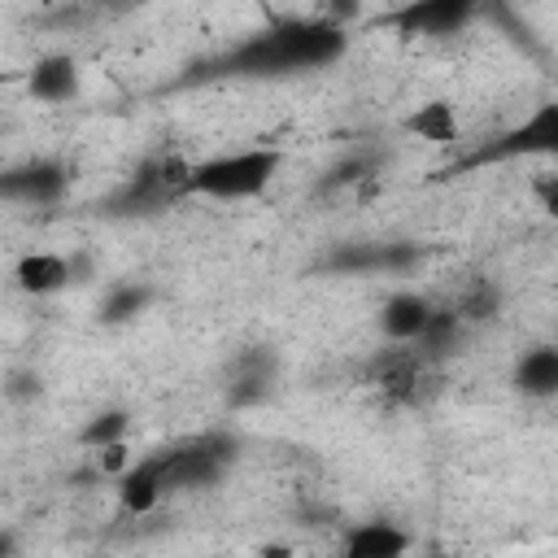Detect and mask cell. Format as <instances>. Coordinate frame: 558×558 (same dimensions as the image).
Returning a JSON list of instances; mask_svg holds the SVG:
<instances>
[{
  "mask_svg": "<svg viewBox=\"0 0 558 558\" xmlns=\"http://www.w3.org/2000/svg\"><path fill=\"white\" fill-rule=\"evenodd\" d=\"M349 31L318 17H279L266 31L248 35L244 44L227 48L222 57L205 61V74H244V78H270V74H296V70H323L344 57Z\"/></svg>",
  "mask_w": 558,
  "mask_h": 558,
  "instance_id": "obj_1",
  "label": "cell"
},
{
  "mask_svg": "<svg viewBox=\"0 0 558 558\" xmlns=\"http://www.w3.org/2000/svg\"><path fill=\"white\" fill-rule=\"evenodd\" d=\"M283 166L279 148H240V153H218L205 161H192L187 196H214V201H253L262 196Z\"/></svg>",
  "mask_w": 558,
  "mask_h": 558,
  "instance_id": "obj_2",
  "label": "cell"
},
{
  "mask_svg": "<svg viewBox=\"0 0 558 558\" xmlns=\"http://www.w3.org/2000/svg\"><path fill=\"white\" fill-rule=\"evenodd\" d=\"M187 179H192V161L187 157H174V153L153 157L109 196L105 209L109 214H157L161 205L187 196Z\"/></svg>",
  "mask_w": 558,
  "mask_h": 558,
  "instance_id": "obj_3",
  "label": "cell"
},
{
  "mask_svg": "<svg viewBox=\"0 0 558 558\" xmlns=\"http://www.w3.org/2000/svg\"><path fill=\"white\" fill-rule=\"evenodd\" d=\"M157 462V475H161V488H205L214 480H222V471L235 462V440L222 436V432H209V436H196L187 445H174V449H161L153 453Z\"/></svg>",
  "mask_w": 558,
  "mask_h": 558,
  "instance_id": "obj_4",
  "label": "cell"
},
{
  "mask_svg": "<svg viewBox=\"0 0 558 558\" xmlns=\"http://www.w3.org/2000/svg\"><path fill=\"white\" fill-rule=\"evenodd\" d=\"M558 148V105L545 100L523 126H510L506 135L488 140L480 153H471L462 166H484V161H510V157H527V153H554Z\"/></svg>",
  "mask_w": 558,
  "mask_h": 558,
  "instance_id": "obj_5",
  "label": "cell"
},
{
  "mask_svg": "<svg viewBox=\"0 0 558 558\" xmlns=\"http://www.w3.org/2000/svg\"><path fill=\"white\" fill-rule=\"evenodd\" d=\"M423 375H427V362L414 353V344H388L366 366V379L392 405H414L418 401V388H423Z\"/></svg>",
  "mask_w": 558,
  "mask_h": 558,
  "instance_id": "obj_6",
  "label": "cell"
},
{
  "mask_svg": "<svg viewBox=\"0 0 558 558\" xmlns=\"http://www.w3.org/2000/svg\"><path fill=\"white\" fill-rule=\"evenodd\" d=\"M65 183H70L65 161H57V157H35V161H22V166L0 170V201L52 205V201H61Z\"/></svg>",
  "mask_w": 558,
  "mask_h": 558,
  "instance_id": "obj_7",
  "label": "cell"
},
{
  "mask_svg": "<svg viewBox=\"0 0 558 558\" xmlns=\"http://www.w3.org/2000/svg\"><path fill=\"white\" fill-rule=\"evenodd\" d=\"M475 17L471 0H410L392 13H384L388 26H397L401 35H453Z\"/></svg>",
  "mask_w": 558,
  "mask_h": 558,
  "instance_id": "obj_8",
  "label": "cell"
},
{
  "mask_svg": "<svg viewBox=\"0 0 558 558\" xmlns=\"http://www.w3.org/2000/svg\"><path fill=\"white\" fill-rule=\"evenodd\" d=\"M26 92L39 100V105H65L78 96V61L70 52H48L31 65L26 74Z\"/></svg>",
  "mask_w": 558,
  "mask_h": 558,
  "instance_id": "obj_9",
  "label": "cell"
},
{
  "mask_svg": "<svg viewBox=\"0 0 558 558\" xmlns=\"http://www.w3.org/2000/svg\"><path fill=\"white\" fill-rule=\"evenodd\" d=\"M405 554H410V532L388 519H371L344 536L340 558H405Z\"/></svg>",
  "mask_w": 558,
  "mask_h": 558,
  "instance_id": "obj_10",
  "label": "cell"
},
{
  "mask_svg": "<svg viewBox=\"0 0 558 558\" xmlns=\"http://www.w3.org/2000/svg\"><path fill=\"white\" fill-rule=\"evenodd\" d=\"M427 314H432V301L427 296H418V292H392L384 301V310H379V327H384L388 344H414L418 331H423V323H427Z\"/></svg>",
  "mask_w": 558,
  "mask_h": 558,
  "instance_id": "obj_11",
  "label": "cell"
},
{
  "mask_svg": "<svg viewBox=\"0 0 558 558\" xmlns=\"http://www.w3.org/2000/svg\"><path fill=\"white\" fill-rule=\"evenodd\" d=\"M13 279L26 296H52L70 283V257L61 253H26L13 266Z\"/></svg>",
  "mask_w": 558,
  "mask_h": 558,
  "instance_id": "obj_12",
  "label": "cell"
},
{
  "mask_svg": "<svg viewBox=\"0 0 558 558\" xmlns=\"http://www.w3.org/2000/svg\"><path fill=\"white\" fill-rule=\"evenodd\" d=\"M514 388L532 401H549L558 392V349L536 344L514 362Z\"/></svg>",
  "mask_w": 558,
  "mask_h": 558,
  "instance_id": "obj_13",
  "label": "cell"
},
{
  "mask_svg": "<svg viewBox=\"0 0 558 558\" xmlns=\"http://www.w3.org/2000/svg\"><path fill=\"white\" fill-rule=\"evenodd\" d=\"M270 379H275V357L270 353H244L240 362H235V375H231V384H227V401L240 410H248V405H257V401H266L270 397Z\"/></svg>",
  "mask_w": 558,
  "mask_h": 558,
  "instance_id": "obj_14",
  "label": "cell"
},
{
  "mask_svg": "<svg viewBox=\"0 0 558 558\" xmlns=\"http://www.w3.org/2000/svg\"><path fill=\"white\" fill-rule=\"evenodd\" d=\"M161 497H166V488H161V475H157L153 458H140L118 475V501H122L126 514H148V510H157Z\"/></svg>",
  "mask_w": 558,
  "mask_h": 558,
  "instance_id": "obj_15",
  "label": "cell"
},
{
  "mask_svg": "<svg viewBox=\"0 0 558 558\" xmlns=\"http://www.w3.org/2000/svg\"><path fill=\"white\" fill-rule=\"evenodd\" d=\"M405 131L418 135V140H427V144H436V148H449V144L462 140L458 113H453V105L440 100V96H436V100H423V105L405 118Z\"/></svg>",
  "mask_w": 558,
  "mask_h": 558,
  "instance_id": "obj_16",
  "label": "cell"
},
{
  "mask_svg": "<svg viewBox=\"0 0 558 558\" xmlns=\"http://www.w3.org/2000/svg\"><path fill=\"white\" fill-rule=\"evenodd\" d=\"M458 340H462V318L453 310H436L432 305V314H427V323H423V331L414 340V353L432 366V362H445L458 349Z\"/></svg>",
  "mask_w": 558,
  "mask_h": 558,
  "instance_id": "obj_17",
  "label": "cell"
},
{
  "mask_svg": "<svg viewBox=\"0 0 558 558\" xmlns=\"http://www.w3.org/2000/svg\"><path fill=\"white\" fill-rule=\"evenodd\" d=\"M449 310L462 318V327H466V323H488V318H497V310H501V288H497L493 279H475Z\"/></svg>",
  "mask_w": 558,
  "mask_h": 558,
  "instance_id": "obj_18",
  "label": "cell"
},
{
  "mask_svg": "<svg viewBox=\"0 0 558 558\" xmlns=\"http://www.w3.org/2000/svg\"><path fill=\"white\" fill-rule=\"evenodd\" d=\"M126 432H131V414H126V410H100V414H92V418L78 427V445L96 453V449H105V445L126 440Z\"/></svg>",
  "mask_w": 558,
  "mask_h": 558,
  "instance_id": "obj_19",
  "label": "cell"
},
{
  "mask_svg": "<svg viewBox=\"0 0 558 558\" xmlns=\"http://www.w3.org/2000/svg\"><path fill=\"white\" fill-rule=\"evenodd\" d=\"M148 301H153V292H148L144 283H113V288L105 292V301H100V318H105V323H126V318H135Z\"/></svg>",
  "mask_w": 558,
  "mask_h": 558,
  "instance_id": "obj_20",
  "label": "cell"
},
{
  "mask_svg": "<svg viewBox=\"0 0 558 558\" xmlns=\"http://www.w3.org/2000/svg\"><path fill=\"white\" fill-rule=\"evenodd\" d=\"M126 466H131V449H126V440L96 449V475H122Z\"/></svg>",
  "mask_w": 558,
  "mask_h": 558,
  "instance_id": "obj_21",
  "label": "cell"
},
{
  "mask_svg": "<svg viewBox=\"0 0 558 558\" xmlns=\"http://www.w3.org/2000/svg\"><path fill=\"white\" fill-rule=\"evenodd\" d=\"M375 166H371V157H349V161H340L336 170H331V179L323 183V187H340V183H357V179H366Z\"/></svg>",
  "mask_w": 558,
  "mask_h": 558,
  "instance_id": "obj_22",
  "label": "cell"
},
{
  "mask_svg": "<svg viewBox=\"0 0 558 558\" xmlns=\"http://www.w3.org/2000/svg\"><path fill=\"white\" fill-rule=\"evenodd\" d=\"M257 558H296V549H292L288 541H270V545L257 549Z\"/></svg>",
  "mask_w": 558,
  "mask_h": 558,
  "instance_id": "obj_23",
  "label": "cell"
},
{
  "mask_svg": "<svg viewBox=\"0 0 558 558\" xmlns=\"http://www.w3.org/2000/svg\"><path fill=\"white\" fill-rule=\"evenodd\" d=\"M9 392H13V397H31V392H39V379H31V375H17Z\"/></svg>",
  "mask_w": 558,
  "mask_h": 558,
  "instance_id": "obj_24",
  "label": "cell"
},
{
  "mask_svg": "<svg viewBox=\"0 0 558 558\" xmlns=\"http://www.w3.org/2000/svg\"><path fill=\"white\" fill-rule=\"evenodd\" d=\"M0 558H17V536L13 532H0Z\"/></svg>",
  "mask_w": 558,
  "mask_h": 558,
  "instance_id": "obj_25",
  "label": "cell"
},
{
  "mask_svg": "<svg viewBox=\"0 0 558 558\" xmlns=\"http://www.w3.org/2000/svg\"><path fill=\"white\" fill-rule=\"evenodd\" d=\"M427 558H453V554H427Z\"/></svg>",
  "mask_w": 558,
  "mask_h": 558,
  "instance_id": "obj_26",
  "label": "cell"
}]
</instances>
